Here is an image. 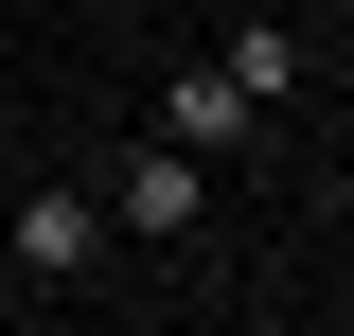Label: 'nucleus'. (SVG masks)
I'll return each instance as SVG.
<instances>
[{
  "instance_id": "obj_1",
  "label": "nucleus",
  "mask_w": 354,
  "mask_h": 336,
  "mask_svg": "<svg viewBox=\"0 0 354 336\" xmlns=\"http://www.w3.org/2000/svg\"><path fill=\"white\" fill-rule=\"evenodd\" d=\"M106 248H195V230H213V177L177 160V142H124V177H106Z\"/></svg>"
},
{
  "instance_id": "obj_2",
  "label": "nucleus",
  "mask_w": 354,
  "mask_h": 336,
  "mask_svg": "<svg viewBox=\"0 0 354 336\" xmlns=\"http://www.w3.org/2000/svg\"><path fill=\"white\" fill-rule=\"evenodd\" d=\"M0 265H18V283H88V265H106V212H88V195L0 212Z\"/></svg>"
},
{
  "instance_id": "obj_3",
  "label": "nucleus",
  "mask_w": 354,
  "mask_h": 336,
  "mask_svg": "<svg viewBox=\"0 0 354 336\" xmlns=\"http://www.w3.org/2000/svg\"><path fill=\"white\" fill-rule=\"evenodd\" d=\"M142 142H177V160L213 177V160H248V142H266V106H248V88H213V71H177V88H160V124H142Z\"/></svg>"
},
{
  "instance_id": "obj_4",
  "label": "nucleus",
  "mask_w": 354,
  "mask_h": 336,
  "mask_svg": "<svg viewBox=\"0 0 354 336\" xmlns=\"http://www.w3.org/2000/svg\"><path fill=\"white\" fill-rule=\"evenodd\" d=\"M213 88H248V106H283V88H301V36H283V18H230Z\"/></svg>"
},
{
  "instance_id": "obj_5",
  "label": "nucleus",
  "mask_w": 354,
  "mask_h": 336,
  "mask_svg": "<svg viewBox=\"0 0 354 336\" xmlns=\"http://www.w3.org/2000/svg\"><path fill=\"white\" fill-rule=\"evenodd\" d=\"M0 301H18V265H0Z\"/></svg>"
}]
</instances>
